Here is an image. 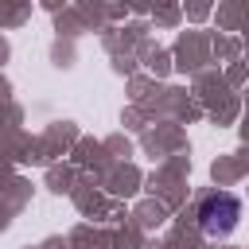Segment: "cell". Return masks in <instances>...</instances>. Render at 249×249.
Here are the masks:
<instances>
[{
	"mask_svg": "<svg viewBox=\"0 0 249 249\" xmlns=\"http://www.w3.org/2000/svg\"><path fill=\"white\" fill-rule=\"evenodd\" d=\"M237 214H241V206H237L233 195H210V198L202 202V210H198L206 233H230V230L237 226Z\"/></svg>",
	"mask_w": 249,
	"mask_h": 249,
	"instance_id": "obj_1",
	"label": "cell"
}]
</instances>
